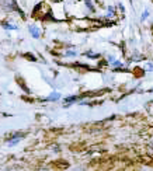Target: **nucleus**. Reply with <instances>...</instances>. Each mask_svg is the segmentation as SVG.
I'll return each instance as SVG.
<instances>
[{
    "label": "nucleus",
    "mask_w": 153,
    "mask_h": 171,
    "mask_svg": "<svg viewBox=\"0 0 153 171\" xmlns=\"http://www.w3.org/2000/svg\"><path fill=\"white\" fill-rule=\"evenodd\" d=\"M147 70H149V72H153V65H152V63H149V65H147Z\"/></svg>",
    "instance_id": "12"
},
{
    "label": "nucleus",
    "mask_w": 153,
    "mask_h": 171,
    "mask_svg": "<svg viewBox=\"0 0 153 171\" xmlns=\"http://www.w3.org/2000/svg\"><path fill=\"white\" fill-rule=\"evenodd\" d=\"M84 3H86V6L89 7L90 11H94V6L91 4V1H90V0H84Z\"/></svg>",
    "instance_id": "7"
},
{
    "label": "nucleus",
    "mask_w": 153,
    "mask_h": 171,
    "mask_svg": "<svg viewBox=\"0 0 153 171\" xmlns=\"http://www.w3.org/2000/svg\"><path fill=\"white\" fill-rule=\"evenodd\" d=\"M108 10V13H107V17H113L115 14V7L114 6H110V7L107 8Z\"/></svg>",
    "instance_id": "3"
},
{
    "label": "nucleus",
    "mask_w": 153,
    "mask_h": 171,
    "mask_svg": "<svg viewBox=\"0 0 153 171\" xmlns=\"http://www.w3.org/2000/svg\"><path fill=\"white\" fill-rule=\"evenodd\" d=\"M108 62H110V63L113 65L114 62H115V57H114V56H108Z\"/></svg>",
    "instance_id": "11"
},
{
    "label": "nucleus",
    "mask_w": 153,
    "mask_h": 171,
    "mask_svg": "<svg viewBox=\"0 0 153 171\" xmlns=\"http://www.w3.org/2000/svg\"><path fill=\"white\" fill-rule=\"evenodd\" d=\"M59 98H61V93H58V91H52L48 97H47V101H58Z\"/></svg>",
    "instance_id": "2"
},
{
    "label": "nucleus",
    "mask_w": 153,
    "mask_h": 171,
    "mask_svg": "<svg viewBox=\"0 0 153 171\" xmlns=\"http://www.w3.org/2000/svg\"><path fill=\"white\" fill-rule=\"evenodd\" d=\"M28 30H30V33H31V35H32V38H40V34H41V31H40V28L37 27L35 24H31L30 27H28Z\"/></svg>",
    "instance_id": "1"
},
{
    "label": "nucleus",
    "mask_w": 153,
    "mask_h": 171,
    "mask_svg": "<svg viewBox=\"0 0 153 171\" xmlns=\"http://www.w3.org/2000/svg\"><path fill=\"white\" fill-rule=\"evenodd\" d=\"M113 66H121V67H124V63L120 62V60H115V62L113 63Z\"/></svg>",
    "instance_id": "10"
},
{
    "label": "nucleus",
    "mask_w": 153,
    "mask_h": 171,
    "mask_svg": "<svg viewBox=\"0 0 153 171\" xmlns=\"http://www.w3.org/2000/svg\"><path fill=\"white\" fill-rule=\"evenodd\" d=\"M77 100V97L76 96H72V97H67V98H65V101L67 102V104H70V102H74Z\"/></svg>",
    "instance_id": "6"
},
{
    "label": "nucleus",
    "mask_w": 153,
    "mask_h": 171,
    "mask_svg": "<svg viewBox=\"0 0 153 171\" xmlns=\"http://www.w3.org/2000/svg\"><path fill=\"white\" fill-rule=\"evenodd\" d=\"M86 56H89V57H93V59H96V57H98V55H96V53H91V52H86Z\"/></svg>",
    "instance_id": "9"
},
{
    "label": "nucleus",
    "mask_w": 153,
    "mask_h": 171,
    "mask_svg": "<svg viewBox=\"0 0 153 171\" xmlns=\"http://www.w3.org/2000/svg\"><path fill=\"white\" fill-rule=\"evenodd\" d=\"M65 55L67 57H73V56H77V52H76V51H66Z\"/></svg>",
    "instance_id": "4"
},
{
    "label": "nucleus",
    "mask_w": 153,
    "mask_h": 171,
    "mask_svg": "<svg viewBox=\"0 0 153 171\" xmlns=\"http://www.w3.org/2000/svg\"><path fill=\"white\" fill-rule=\"evenodd\" d=\"M149 14H150V13H149V11H147V10H145V11H143V13H142V16H140V20H142V21H145L146 18H147V17H149Z\"/></svg>",
    "instance_id": "8"
},
{
    "label": "nucleus",
    "mask_w": 153,
    "mask_h": 171,
    "mask_svg": "<svg viewBox=\"0 0 153 171\" xmlns=\"http://www.w3.org/2000/svg\"><path fill=\"white\" fill-rule=\"evenodd\" d=\"M3 28H4V30H17L18 27H17V25H13V24H3Z\"/></svg>",
    "instance_id": "5"
}]
</instances>
